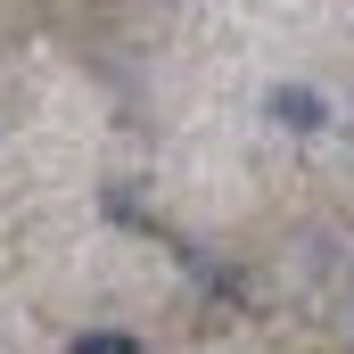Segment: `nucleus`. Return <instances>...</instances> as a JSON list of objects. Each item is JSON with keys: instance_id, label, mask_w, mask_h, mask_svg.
<instances>
[{"instance_id": "nucleus-1", "label": "nucleus", "mask_w": 354, "mask_h": 354, "mask_svg": "<svg viewBox=\"0 0 354 354\" xmlns=\"http://www.w3.org/2000/svg\"><path fill=\"white\" fill-rule=\"evenodd\" d=\"M272 115H280L288 132H322V115H330V107H322L313 91H272Z\"/></svg>"}, {"instance_id": "nucleus-2", "label": "nucleus", "mask_w": 354, "mask_h": 354, "mask_svg": "<svg viewBox=\"0 0 354 354\" xmlns=\"http://www.w3.org/2000/svg\"><path fill=\"white\" fill-rule=\"evenodd\" d=\"M75 354H132V338H124V330H83Z\"/></svg>"}]
</instances>
